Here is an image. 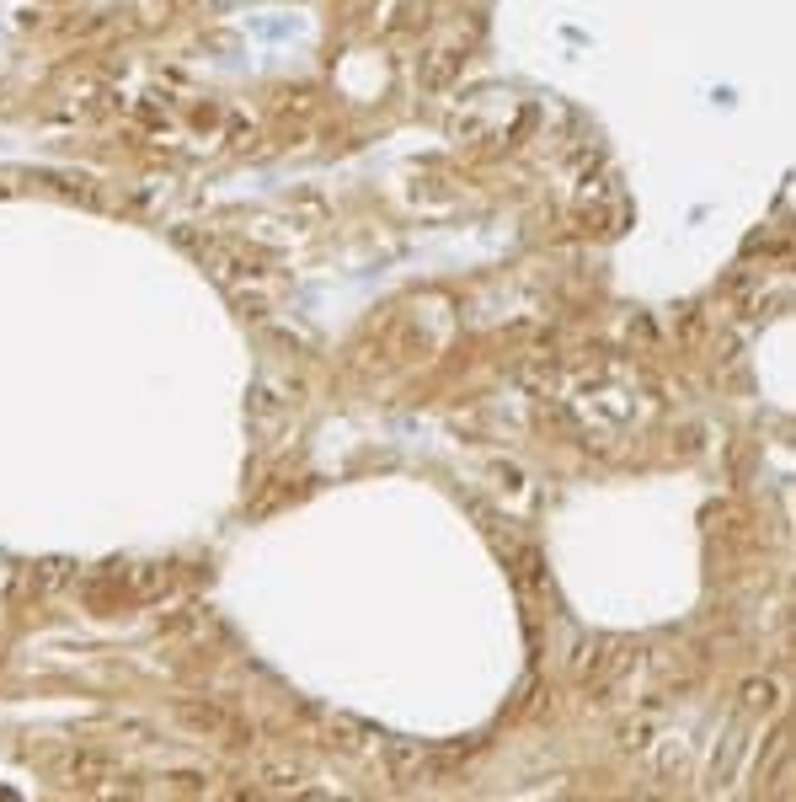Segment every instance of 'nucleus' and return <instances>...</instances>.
I'll list each match as a JSON object with an SVG mask.
<instances>
[{"instance_id":"20e7f679","label":"nucleus","mask_w":796,"mask_h":802,"mask_svg":"<svg viewBox=\"0 0 796 802\" xmlns=\"http://www.w3.org/2000/svg\"><path fill=\"white\" fill-rule=\"evenodd\" d=\"M171 583H177L171 562H139V567L123 573V589H129L134 599H161V594H171Z\"/></svg>"},{"instance_id":"4468645a","label":"nucleus","mask_w":796,"mask_h":802,"mask_svg":"<svg viewBox=\"0 0 796 802\" xmlns=\"http://www.w3.org/2000/svg\"><path fill=\"white\" fill-rule=\"evenodd\" d=\"M679 765H690V760H684V754H679L674 744H668V749L658 754V781H674V776H679Z\"/></svg>"},{"instance_id":"423d86ee","label":"nucleus","mask_w":796,"mask_h":802,"mask_svg":"<svg viewBox=\"0 0 796 802\" xmlns=\"http://www.w3.org/2000/svg\"><path fill=\"white\" fill-rule=\"evenodd\" d=\"M70 578H75L70 557H43V562L27 567V589H33V594H54V589H65Z\"/></svg>"},{"instance_id":"1a4fd4ad","label":"nucleus","mask_w":796,"mask_h":802,"mask_svg":"<svg viewBox=\"0 0 796 802\" xmlns=\"http://www.w3.org/2000/svg\"><path fill=\"white\" fill-rule=\"evenodd\" d=\"M321 728H326V744H332V749H348V754L369 749V738H374L364 722H353V717H321Z\"/></svg>"},{"instance_id":"7ed1b4c3","label":"nucleus","mask_w":796,"mask_h":802,"mask_svg":"<svg viewBox=\"0 0 796 802\" xmlns=\"http://www.w3.org/2000/svg\"><path fill=\"white\" fill-rule=\"evenodd\" d=\"M380 765H385V776L412 781V776H423V770H428V749H423V744H412V738H385Z\"/></svg>"},{"instance_id":"39448f33","label":"nucleus","mask_w":796,"mask_h":802,"mask_svg":"<svg viewBox=\"0 0 796 802\" xmlns=\"http://www.w3.org/2000/svg\"><path fill=\"white\" fill-rule=\"evenodd\" d=\"M177 722H182V728H193V733H204V738L236 733V717H230L225 706H209V701H182V706H177Z\"/></svg>"},{"instance_id":"6e6552de","label":"nucleus","mask_w":796,"mask_h":802,"mask_svg":"<svg viewBox=\"0 0 796 802\" xmlns=\"http://www.w3.org/2000/svg\"><path fill=\"white\" fill-rule=\"evenodd\" d=\"M780 701H786V696H780V680H770V674H754V680L738 685V706H743V712H775Z\"/></svg>"},{"instance_id":"f257e3e1","label":"nucleus","mask_w":796,"mask_h":802,"mask_svg":"<svg viewBox=\"0 0 796 802\" xmlns=\"http://www.w3.org/2000/svg\"><path fill=\"white\" fill-rule=\"evenodd\" d=\"M631 663V653H626V642H615V637H599V642H583L572 653V674L583 685H610L620 669Z\"/></svg>"},{"instance_id":"ddd939ff","label":"nucleus","mask_w":796,"mask_h":802,"mask_svg":"<svg viewBox=\"0 0 796 802\" xmlns=\"http://www.w3.org/2000/svg\"><path fill=\"white\" fill-rule=\"evenodd\" d=\"M166 637H187V631H198V610H182V615H166L161 621Z\"/></svg>"},{"instance_id":"9d476101","label":"nucleus","mask_w":796,"mask_h":802,"mask_svg":"<svg viewBox=\"0 0 796 802\" xmlns=\"http://www.w3.org/2000/svg\"><path fill=\"white\" fill-rule=\"evenodd\" d=\"M652 744H658V728H652L647 717H642V722H626V728H620V749H631V754H647Z\"/></svg>"},{"instance_id":"2eb2a0df","label":"nucleus","mask_w":796,"mask_h":802,"mask_svg":"<svg viewBox=\"0 0 796 802\" xmlns=\"http://www.w3.org/2000/svg\"><path fill=\"white\" fill-rule=\"evenodd\" d=\"M455 70H460V54L449 49V54L439 59V65H433V75H428V81H433V86H444V81H449V75H455Z\"/></svg>"},{"instance_id":"0eeeda50","label":"nucleus","mask_w":796,"mask_h":802,"mask_svg":"<svg viewBox=\"0 0 796 802\" xmlns=\"http://www.w3.org/2000/svg\"><path fill=\"white\" fill-rule=\"evenodd\" d=\"M257 786H262V792H300V786H305V765H294V760H262V765H257Z\"/></svg>"},{"instance_id":"f8f14e48","label":"nucleus","mask_w":796,"mask_h":802,"mask_svg":"<svg viewBox=\"0 0 796 802\" xmlns=\"http://www.w3.org/2000/svg\"><path fill=\"white\" fill-rule=\"evenodd\" d=\"M738 749H743V738H727V744L716 749V770H711V781H722V776H732V765H738Z\"/></svg>"},{"instance_id":"f3484780","label":"nucleus","mask_w":796,"mask_h":802,"mask_svg":"<svg viewBox=\"0 0 796 802\" xmlns=\"http://www.w3.org/2000/svg\"><path fill=\"white\" fill-rule=\"evenodd\" d=\"M230 145H246V118H230Z\"/></svg>"},{"instance_id":"f03ea898","label":"nucleus","mask_w":796,"mask_h":802,"mask_svg":"<svg viewBox=\"0 0 796 802\" xmlns=\"http://www.w3.org/2000/svg\"><path fill=\"white\" fill-rule=\"evenodd\" d=\"M54 776L65 786H97L107 776V754L102 749H65L54 760Z\"/></svg>"},{"instance_id":"9b49d317","label":"nucleus","mask_w":796,"mask_h":802,"mask_svg":"<svg viewBox=\"0 0 796 802\" xmlns=\"http://www.w3.org/2000/svg\"><path fill=\"white\" fill-rule=\"evenodd\" d=\"M171 792H187V797H198V792H209V776L204 770H171Z\"/></svg>"},{"instance_id":"dca6fc26","label":"nucleus","mask_w":796,"mask_h":802,"mask_svg":"<svg viewBox=\"0 0 796 802\" xmlns=\"http://www.w3.org/2000/svg\"><path fill=\"white\" fill-rule=\"evenodd\" d=\"M497 471V487H503V492H519L524 487V471L519 466H492Z\"/></svg>"}]
</instances>
